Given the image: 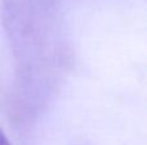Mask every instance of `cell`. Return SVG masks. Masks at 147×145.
I'll list each match as a JSON object with an SVG mask.
<instances>
[{
    "label": "cell",
    "mask_w": 147,
    "mask_h": 145,
    "mask_svg": "<svg viewBox=\"0 0 147 145\" xmlns=\"http://www.w3.org/2000/svg\"><path fill=\"white\" fill-rule=\"evenodd\" d=\"M1 19L21 92L39 99L51 89L65 59L53 0H1Z\"/></svg>",
    "instance_id": "6da1fadb"
},
{
    "label": "cell",
    "mask_w": 147,
    "mask_h": 145,
    "mask_svg": "<svg viewBox=\"0 0 147 145\" xmlns=\"http://www.w3.org/2000/svg\"><path fill=\"white\" fill-rule=\"evenodd\" d=\"M0 145H13L1 127H0Z\"/></svg>",
    "instance_id": "7a4b0ae2"
}]
</instances>
